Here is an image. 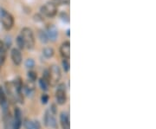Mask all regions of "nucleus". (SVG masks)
Listing matches in <instances>:
<instances>
[{
    "label": "nucleus",
    "mask_w": 156,
    "mask_h": 129,
    "mask_svg": "<svg viewBox=\"0 0 156 129\" xmlns=\"http://www.w3.org/2000/svg\"><path fill=\"white\" fill-rule=\"evenodd\" d=\"M22 88L23 84L20 79H17L11 82L6 83V89H7V92L9 93L10 96L15 101H20V102L23 101V96L21 93Z\"/></svg>",
    "instance_id": "nucleus-1"
},
{
    "label": "nucleus",
    "mask_w": 156,
    "mask_h": 129,
    "mask_svg": "<svg viewBox=\"0 0 156 129\" xmlns=\"http://www.w3.org/2000/svg\"><path fill=\"white\" fill-rule=\"evenodd\" d=\"M61 70L57 65H52L48 69V82L50 86H56L61 79Z\"/></svg>",
    "instance_id": "nucleus-2"
},
{
    "label": "nucleus",
    "mask_w": 156,
    "mask_h": 129,
    "mask_svg": "<svg viewBox=\"0 0 156 129\" xmlns=\"http://www.w3.org/2000/svg\"><path fill=\"white\" fill-rule=\"evenodd\" d=\"M20 36L24 43L25 48H27L29 50L33 49L34 45H35V37H34L33 31L30 28H23L21 30Z\"/></svg>",
    "instance_id": "nucleus-3"
},
{
    "label": "nucleus",
    "mask_w": 156,
    "mask_h": 129,
    "mask_svg": "<svg viewBox=\"0 0 156 129\" xmlns=\"http://www.w3.org/2000/svg\"><path fill=\"white\" fill-rule=\"evenodd\" d=\"M0 19L3 24V27L6 30H10L14 25V18L11 13L4 9H0Z\"/></svg>",
    "instance_id": "nucleus-4"
},
{
    "label": "nucleus",
    "mask_w": 156,
    "mask_h": 129,
    "mask_svg": "<svg viewBox=\"0 0 156 129\" xmlns=\"http://www.w3.org/2000/svg\"><path fill=\"white\" fill-rule=\"evenodd\" d=\"M41 13L47 17H55L57 13V7L54 5L52 3L49 2L41 7Z\"/></svg>",
    "instance_id": "nucleus-5"
},
{
    "label": "nucleus",
    "mask_w": 156,
    "mask_h": 129,
    "mask_svg": "<svg viewBox=\"0 0 156 129\" xmlns=\"http://www.w3.org/2000/svg\"><path fill=\"white\" fill-rule=\"evenodd\" d=\"M56 99L59 105H63L67 101V95H66L65 86L63 84L58 86V88H57V89L56 91Z\"/></svg>",
    "instance_id": "nucleus-6"
},
{
    "label": "nucleus",
    "mask_w": 156,
    "mask_h": 129,
    "mask_svg": "<svg viewBox=\"0 0 156 129\" xmlns=\"http://www.w3.org/2000/svg\"><path fill=\"white\" fill-rule=\"evenodd\" d=\"M22 125V116L19 108H15L13 117V129H20Z\"/></svg>",
    "instance_id": "nucleus-7"
},
{
    "label": "nucleus",
    "mask_w": 156,
    "mask_h": 129,
    "mask_svg": "<svg viewBox=\"0 0 156 129\" xmlns=\"http://www.w3.org/2000/svg\"><path fill=\"white\" fill-rule=\"evenodd\" d=\"M46 34H47V37L48 38L52 41V42H55L58 37V30L55 25L53 24H50L48 25L47 27V31H46Z\"/></svg>",
    "instance_id": "nucleus-8"
},
{
    "label": "nucleus",
    "mask_w": 156,
    "mask_h": 129,
    "mask_svg": "<svg viewBox=\"0 0 156 129\" xmlns=\"http://www.w3.org/2000/svg\"><path fill=\"white\" fill-rule=\"evenodd\" d=\"M11 60L12 62H14L15 65L17 66H19L22 62V54L19 50L17 49H12L11 50Z\"/></svg>",
    "instance_id": "nucleus-9"
},
{
    "label": "nucleus",
    "mask_w": 156,
    "mask_h": 129,
    "mask_svg": "<svg viewBox=\"0 0 156 129\" xmlns=\"http://www.w3.org/2000/svg\"><path fill=\"white\" fill-rule=\"evenodd\" d=\"M4 127L5 129H13V117L8 110L4 111Z\"/></svg>",
    "instance_id": "nucleus-10"
},
{
    "label": "nucleus",
    "mask_w": 156,
    "mask_h": 129,
    "mask_svg": "<svg viewBox=\"0 0 156 129\" xmlns=\"http://www.w3.org/2000/svg\"><path fill=\"white\" fill-rule=\"evenodd\" d=\"M60 52L63 59H69L70 56V44L69 42H64L60 47Z\"/></svg>",
    "instance_id": "nucleus-11"
},
{
    "label": "nucleus",
    "mask_w": 156,
    "mask_h": 129,
    "mask_svg": "<svg viewBox=\"0 0 156 129\" xmlns=\"http://www.w3.org/2000/svg\"><path fill=\"white\" fill-rule=\"evenodd\" d=\"M44 122L45 125H47V126H50V127H56V120L55 117H54V115H53V113L49 112V111H47L46 113H45V117H44Z\"/></svg>",
    "instance_id": "nucleus-12"
},
{
    "label": "nucleus",
    "mask_w": 156,
    "mask_h": 129,
    "mask_svg": "<svg viewBox=\"0 0 156 129\" xmlns=\"http://www.w3.org/2000/svg\"><path fill=\"white\" fill-rule=\"evenodd\" d=\"M61 126L62 129H70V124H69V117L67 113H62L60 117Z\"/></svg>",
    "instance_id": "nucleus-13"
},
{
    "label": "nucleus",
    "mask_w": 156,
    "mask_h": 129,
    "mask_svg": "<svg viewBox=\"0 0 156 129\" xmlns=\"http://www.w3.org/2000/svg\"><path fill=\"white\" fill-rule=\"evenodd\" d=\"M0 105L4 108V111L7 110V106H8L7 97H6L5 90L3 89V88L1 86H0Z\"/></svg>",
    "instance_id": "nucleus-14"
},
{
    "label": "nucleus",
    "mask_w": 156,
    "mask_h": 129,
    "mask_svg": "<svg viewBox=\"0 0 156 129\" xmlns=\"http://www.w3.org/2000/svg\"><path fill=\"white\" fill-rule=\"evenodd\" d=\"M24 127L25 129H40V124L38 121H31V120H24Z\"/></svg>",
    "instance_id": "nucleus-15"
},
{
    "label": "nucleus",
    "mask_w": 156,
    "mask_h": 129,
    "mask_svg": "<svg viewBox=\"0 0 156 129\" xmlns=\"http://www.w3.org/2000/svg\"><path fill=\"white\" fill-rule=\"evenodd\" d=\"M43 54L45 57L47 58H50L54 56V50L52 48H45L44 50L43 51Z\"/></svg>",
    "instance_id": "nucleus-16"
},
{
    "label": "nucleus",
    "mask_w": 156,
    "mask_h": 129,
    "mask_svg": "<svg viewBox=\"0 0 156 129\" xmlns=\"http://www.w3.org/2000/svg\"><path fill=\"white\" fill-rule=\"evenodd\" d=\"M39 38L41 40V42L42 43H44V44H46L48 41H49V38H48V37H47V34L44 31H43V30H41L40 32H39Z\"/></svg>",
    "instance_id": "nucleus-17"
},
{
    "label": "nucleus",
    "mask_w": 156,
    "mask_h": 129,
    "mask_svg": "<svg viewBox=\"0 0 156 129\" xmlns=\"http://www.w3.org/2000/svg\"><path fill=\"white\" fill-rule=\"evenodd\" d=\"M39 84H40V87H41V89L44 90H48V87H49V83L47 82V81L44 80V78H41L40 79V81H39Z\"/></svg>",
    "instance_id": "nucleus-18"
},
{
    "label": "nucleus",
    "mask_w": 156,
    "mask_h": 129,
    "mask_svg": "<svg viewBox=\"0 0 156 129\" xmlns=\"http://www.w3.org/2000/svg\"><path fill=\"white\" fill-rule=\"evenodd\" d=\"M17 44L20 50H23V49H24V48H25L24 43H23V41L22 37H21V36H20V35H19V36L17 37Z\"/></svg>",
    "instance_id": "nucleus-19"
},
{
    "label": "nucleus",
    "mask_w": 156,
    "mask_h": 129,
    "mask_svg": "<svg viewBox=\"0 0 156 129\" xmlns=\"http://www.w3.org/2000/svg\"><path fill=\"white\" fill-rule=\"evenodd\" d=\"M62 67H63V70L65 72H68L69 70V59H63V61H62Z\"/></svg>",
    "instance_id": "nucleus-20"
},
{
    "label": "nucleus",
    "mask_w": 156,
    "mask_h": 129,
    "mask_svg": "<svg viewBox=\"0 0 156 129\" xmlns=\"http://www.w3.org/2000/svg\"><path fill=\"white\" fill-rule=\"evenodd\" d=\"M50 3H52L54 5L58 7V6L62 5L63 4H65V0H51Z\"/></svg>",
    "instance_id": "nucleus-21"
},
{
    "label": "nucleus",
    "mask_w": 156,
    "mask_h": 129,
    "mask_svg": "<svg viewBox=\"0 0 156 129\" xmlns=\"http://www.w3.org/2000/svg\"><path fill=\"white\" fill-rule=\"evenodd\" d=\"M34 64H35V62L32 59H28L26 62H25V66L29 68H31L34 67Z\"/></svg>",
    "instance_id": "nucleus-22"
},
{
    "label": "nucleus",
    "mask_w": 156,
    "mask_h": 129,
    "mask_svg": "<svg viewBox=\"0 0 156 129\" xmlns=\"http://www.w3.org/2000/svg\"><path fill=\"white\" fill-rule=\"evenodd\" d=\"M28 76L29 78L30 79V81H35L36 79H37V74L35 73V72H33V71H30L28 73Z\"/></svg>",
    "instance_id": "nucleus-23"
},
{
    "label": "nucleus",
    "mask_w": 156,
    "mask_h": 129,
    "mask_svg": "<svg viewBox=\"0 0 156 129\" xmlns=\"http://www.w3.org/2000/svg\"><path fill=\"white\" fill-rule=\"evenodd\" d=\"M6 45L3 41L0 40V53H5Z\"/></svg>",
    "instance_id": "nucleus-24"
},
{
    "label": "nucleus",
    "mask_w": 156,
    "mask_h": 129,
    "mask_svg": "<svg viewBox=\"0 0 156 129\" xmlns=\"http://www.w3.org/2000/svg\"><path fill=\"white\" fill-rule=\"evenodd\" d=\"M5 53H0V70L3 63L5 62Z\"/></svg>",
    "instance_id": "nucleus-25"
},
{
    "label": "nucleus",
    "mask_w": 156,
    "mask_h": 129,
    "mask_svg": "<svg viewBox=\"0 0 156 129\" xmlns=\"http://www.w3.org/2000/svg\"><path fill=\"white\" fill-rule=\"evenodd\" d=\"M48 101H49V96L47 95H43V96H42V102L44 104H46L48 102Z\"/></svg>",
    "instance_id": "nucleus-26"
},
{
    "label": "nucleus",
    "mask_w": 156,
    "mask_h": 129,
    "mask_svg": "<svg viewBox=\"0 0 156 129\" xmlns=\"http://www.w3.org/2000/svg\"><path fill=\"white\" fill-rule=\"evenodd\" d=\"M61 17L62 18V19H63V20H64V19H66V21H67V22H69V15H67L66 13H62V14Z\"/></svg>",
    "instance_id": "nucleus-27"
}]
</instances>
